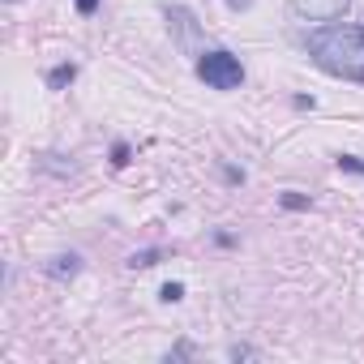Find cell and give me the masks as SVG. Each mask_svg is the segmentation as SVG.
Segmentation results:
<instances>
[{
  "label": "cell",
  "mask_w": 364,
  "mask_h": 364,
  "mask_svg": "<svg viewBox=\"0 0 364 364\" xmlns=\"http://www.w3.org/2000/svg\"><path fill=\"white\" fill-rule=\"evenodd\" d=\"M304 52H309V60L321 73H330L338 82H360L364 86V26L330 22V26H321V31H313L304 39Z\"/></svg>",
  "instance_id": "6da1fadb"
},
{
  "label": "cell",
  "mask_w": 364,
  "mask_h": 364,
  "mask_svg": "<svg viewBox=\"0 0 364 364\" xmlns=\"http://www.w3.org/2000/svg\"><path fill=\"white\" fill-rule=\"evenodd\" d=\"M198 77L210 86V90H240L245 86V65L240 56H232L228 48H210L198 56Z\"/></svg>",
  "instance_id": "7a4b0ae2"
},
{
  "label": "cell",
  "mask_w": 364,
  "mask_h": 364,
  "mask_svg": "<svg viewBox=\"0 0 364 364\" xmlns=\"http://www.w3.org/2000/svg\"><path fill=\"white\" fill-rule=\"evenodd\" d=\"M287 5L304 22H338L351 9V0H287Z\"/></svg>",
  "instance_id": "3957f363"
},
{
  "label": "cell",
  "mask_w": 364,
  "mask_h": 364,
  "mask_svg": "<svg viewBox=\"0 0 364 364\" xmlns=\"http://www.w3.org/2000/svg\"><path fill=\"white\" fill-rule=\"evenodd\" d=\"M77 270H82V257H77V253H60V257L48 262V274H52V279H73Z\"/></svg>",
  "instance_id": "277c9868"
},
{
  "label": "cell",
  "mask_w": 364,
  "mask_h": 364,
  "mask_svg": "<svg viewBox=\"0 0 364 364\" xmlns=\"http://www.w3.org/2000/svg\"><path fill=\"white\" fill-rule=\"evenodd\" d=\"M73 77H77V65H56V69L48 73V86H52V90H60V86H69Z\"/></svg>",
  "instance_id": "5b68a950"
},
{
  "label": "cell",
  "mask_w": 364,
  "mask_h": 364,
  "mask_svg": "<svg viewBox=\"0 0 364 364\" xmlns=\"http://www.w3.org/2000/svg\"><path fill=\"white\" fill-rule=\"evenodd\" d=\"M159 300H163V304L185 300V283H163V287H159Z\"/></svg>",
  "instance_id": "8992f818"
},
{
  "label": "cell",
  "mask_w": 364,
  "mask_h": 364,
  "mask_svg": "<svg viewBox=\"0 0 364 364\" xmlns=\"http://www.w3.org/2000/svg\"><path fill=\"white\" fill-rule=\"evenodd\" d=\"M334 163H338V171H360V176H364V159H360V154H338Z\"/></svg>",
  "instance_id": "52a82bcc"
},
{
  "label": "cell",
  "mask_w": 364,
  "mask_h": 364,
  "mask_svg": "<svg viewBox=\"0 0 364 364\" xmlns=\"http://www.w3.org/2000/svg\"><path fill=\"white\" fill-rule=\"evenodd\" d=\"M154 257H159V249H146V253H133L129 266H133V270H146V266H154Z\"/></svg>",
  "instance_id": "ba28073f"
},
{
  "label": "cell",
  "mask_w": 364,
  "mask_h": 364,
  "mask_svg": "<svg viewBox=\"0 0 364 364\" xmlns=\"http://www.w3.org/2000/svg\"><path fill=\"white\" fill-rule=\"evenodd\" d=\"M112 163H116V167H124V163H129V146H124V141H116V146H112Z\"/></svg>",
  "instance_id": "9c48e42d"
},
{
  "label": "cell",
  "mask_w": 364,
  "mask_h": 364,
  "mask_svg": "<svg viewBox=\"0 0 364 364\" xmlns=\"http://www.w3.org/2000/svg\"><path fill=\"white\" fill-rule=\"evenodd\" d=\"M283 206H287V210H309V198H296V193H287V198H283Z\"/></svg>",
  "instance_id": "30bf717a"
},
{
  "label": "cell",
  "mask_w": 364,
  "mask_h": 364,
  "mask_svg": "<svg viewBox=\"0 0 364 364\" xmlns=\"http://www.w3.org/2000/svg\"><path fill=\"white\" fill-rule=\"evenodd\" d=\"M95 9H99V0H77V14H86V18H90Z\"/></svg>",
  "instance_id": "8fae6325"
},
{
  "label": "cell",
  "mask_w": 364,
  "mask_h": 364,
  "mask_svg": "<svg viewBox=\"0 0 364 364\" xmlns=\"http://www.w3.org/2000/svg\"><path fill=\"white\" fill-rule=\"evenodd\" d=\"M228 5H232V9H249V5H253V0H228Z\"/></svg>",
  "instance_id": "7c38bea8"
}]
</instances>
